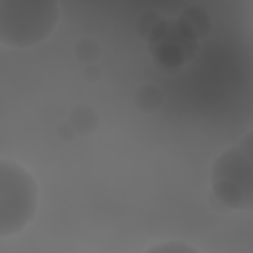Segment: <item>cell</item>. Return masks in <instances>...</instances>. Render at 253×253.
I'll list each match as a JSON object with an SVG mask.
<instances>
[{
	"label": "cell",
	"mask_w": 253,
	"mask_h": 253,
	"mask_svg": "<svg viewBox=\"0 0 253 253\" xmlns=\"http://www.w3.org/2000/svg\"><path fill=\"white\" fill-rule=\"evenodd\" d=\"M65 125L73 132V136H87L99 126V113L91 105H77L69 111Z\"/></svg>",
	"instance_id": "277c9868"
},
{
	"label": "cell",
	"mask_w": 253,
	"mask_h": 253,
	"mask_svg": "<svg viewBox=\"0 0 253 253\" xmlns=\"http://www.w3.org/2000/svg\"><path fill=\"white\" fill-rule=\"evenodd\" d=\"M73 55L81 63L93 65L99 59V55H101V43L97 40H93V38H81L75 43V47H73Z\"/></svg>",
	"instance_id": "52a82bcc"
},
{
	"label": "cell",
	"mask_w": 253,
	"mask_h": 253,
	"mask_svg": "<svg viewBox=\"0 0 253 253\" xmlns=\"http://www.w3.org/2000/svg\"><path fill=\"white\" fill-rule=\"evenodd\" d=\"M140 253H202L194 243L184 239H162L156 243H150Z\"/></svg>",
	"instance_id": "8992f818"
},
{
	"label": "cell",
	"mask_w": 253,
	"mask_h": 253,
	"mask_svg": "<svg viewBox=\"0 0 253 253\" xmlns=\"http://www.w3.org/2000/svg\"><path fill=\"white\" fill-rule=\"evenodd\" d=\"M59 22V6L40 0H0V43L32 47L47 40Z\"/></svg>",
	"instance_id": "3957f363"
},
{
	"label": "cell",
	"mask_w": 253,
	"mask_h": 253,
	"mask_svg": "<svg viewBox=\"0 0 253 253\" xmlns=\"http://www.w3.org/2000/svg\"><path fill=\"white\" fill-rule=\"evenodd\" d=\"M162 101H164V95L156 85H142L134 93V105L142 113H154L162 105Z\"/></svg>",
	"instance_id": "5b68a950"
},
{
	"label": "cell",
	"mask_w": 253,
	"mask_h": 253,
	"mask_svg": "<svg viewBox=\"0 0 253 253\" xmlns=\"http://www.w3.org/2000/svg\"><path fill=\"white\" fill-rule=\"evenodd\" d=\"M251 132L221 150L210 168V192L217 206L229 211H247L253 206Z\"/></svg>",
	"instance_id": "6da1fadb"
},
{
	"label": "cell",
	"mask_w": 253,
	"mask_h": 253,
	"mask_svg": "<svg viewBox=\"0 0 253 253\" xmlns=\"http://www.w3.org/2000/svg\"><path fill=\"white\" fill-rule=\"evenodd\" d=\"M40 186L34 174L12 158H0V239L22 233L36 217Z\"/></svg>",
	"instance_id": "7a4b0ae2"
}]
</instances>
